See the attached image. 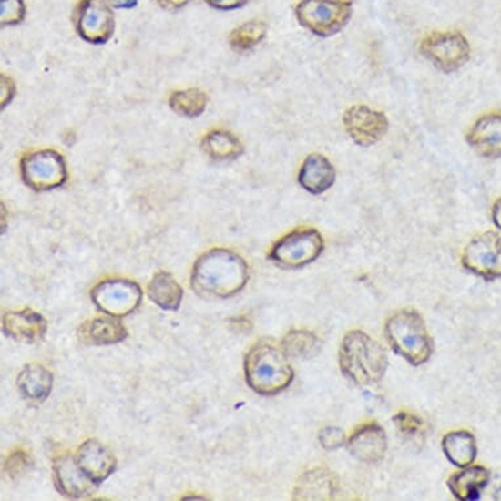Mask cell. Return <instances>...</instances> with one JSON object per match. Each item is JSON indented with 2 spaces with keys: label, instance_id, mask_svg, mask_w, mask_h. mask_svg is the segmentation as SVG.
I'll return each mask as SVG.
<instances>
[{
  "label": "cell",
  "instance_id": "obj_1",
  "mask_svg": "<svg viewBox=\"0 0 501 501\" xmlns=\"http://www.w3.org/2000/svg\"><path fill=\"white\" fill-rule=\"evenodd\" d=\"M249 280V264L240 255L228 249H213L197 259L190 283L196 293L228 298L240 293Z\"/></svg>",
  "mask_w": 501,
  "mask_h": 501
},
{
  "label": "cell",
  "instance_id": "obj_2",
  "mask_svg": "<svg viewBox=\"0 0 501 501\" xmlns=\"http://www.w3.org/2000/svg\"><path fill=\"white\" fill-rule=\"evenodd\" d=\"M244 374L253 392L277 395L293 382L294 372L288 354L272 340L256 342L244 359Z\"/></svg>",
  "mask_w": 501,
  "mask_h": 501
},
{
  "label": "cell",
  "instance_id": "obj_3",
  "mask_svg": "<svg viewBox=\"0 0 501 501\" xmlns=\"http://www.w3.org/2000/svg\"><path fill=\"white\" fill-rule=\"evenodd\" d=\"M343 374L360 386H369L383 380L389 357L383 345L361 330L345 333L339 349Z\"/></svg>",
  "mask_w": 501,
  "mask_h": 501
},
{
  "label": "cell",
  "instance_id": "obj_4",
  "mask_svg": "<svg viewBox=\"0 0 501 501\" xmlns=\"http://www.w3.org/2000/svg\"><path fill=\"white\" fill-rule=\"evenodd\" d=\"M384 335L390 347L411 365L420 366L431 359L434 342L425 321L414 309H402L387 319Z\"/></svg>",
  "mask_w": 501,
  "mask_h": 501
},
{
  "label": "cell",
  "instance_id": "obj_5",
  "mask_svg": "<svg viewBox=\"0 0 501 501\" xmlns=\"http://www.w3.org/2000/svg\"><path fill=\"white\" fill-rule=\"evenodd\" d=\"M352 15V0H301L295 7V16L301 26L319 37L338 35Z\"/></svg>",
  "mask_w": 501,
  "mask_h": 501
},
{
  "label": "cell",
  "instance_id": "obj_6",
  "mask_svg": "<svg viewBox=\"0 0 501 501\" xmlns=\"http://www.w3.org/2000/svg\"><path fill=\"white\" fill-rule=\"evenodd\" d=\"M324 250V238L314 228L294 229L273 244L271 261L289 270L305 267L315 261Z\"/></svg>",
  "mask_w": 501,
  "mask_h": 501
},
{
  "label": "cell",
  "instance_id": "obj_7",
  "mask_svg": "<svg viewBox=\"0 0 501 501\" xmlns=\"http://www.w3.org/2000/svg\"><path fill=\"white\" fill-rule=\"evenodd\" d=\"M420 53L437 70L452 74L470 61L471 46L458 31L432 32L419 45Z\"/></svg>",
  "mask_w": 501,
  "mask_h": 501
},
{
  "label": "cell",
  "instance_id": "obj_8",
  "mask_svg": "<svg viewBox=\"0 0 501 501\" xmlns=\"http://www.w3.org/2000/svg\"><path fill=\"white\" fill-rule=\"evenodd\" d=\"M20 172L24 183L37 192L56 189L67 180L64 157L55 150H40L26 155L20 163Z\"/></svg>",
  "mask_w": 501,
  "mask_h": 501
},
{
  "label": "cell",
  "instance_id": "obj_9",
  "mask_svg": "<svg viewBox=\"0 0 501 501\" xmlns=\"http://www.w3.org/2000/svg\"><path fill=\"white\" fill-rule=\"evenodd\" d=\"M462 265L469 272L492 281L501 277V235L488 231L476 235L465 247Z\"/></svg>",
  "mask_w": 501,
  "mask_h": 501
},
{
  "label": "cell",
  "instance_id": "obj_10",
  "mask_svg": "<svg viewBox=\"0 0 501 501\" xmlns=\"http://www.w3.org/2000/svg\"><path fill=\"white\" fill-rule=\"evenodd\" d=\"M142 289L127 279H108L98 282L91 298L98 310L110 316H127L141 305Z\"/></svg>",
  "mask_w": 501,
  "mask_h": 501
},
{
  "label": "cell",
  "instance_id": "obj_11",
  "mask_svg": "<svg viewBox=\"0 0 501 501\" xmlns=\"http://www.w3.org/2000/svg\"><path fill=\"white\" fill-rule=\"evenodd\" d=\"M343 125L352 141L361 148H371L383 139L389 131L390 122L381 110L357 104L345 110Z\"/></svg>",
  "mask_w": 501,
  "mask_h": 501
},
{
  "label": "cell",
  "instance_id": "obj_12",
  "mask_svg": "<svg viewBox=\"0 0 501 501\" xmlns=\"http://www.w3.org/2000/svg\"><path fill=\"white\" fill-rule=\"evenodd\" d=\"M77 31L89 44H106L115 31V16L107 0H83L77 11Z\"/></svg>",
  "mask_w": 501,
  "mask_h": 501
},
{
  "label": "cell",
  "instance_id": "obj_13",
  "mask_svg": "<svg viewBox=\"0 0 501 501\" xmlns=\"http://www.w3.org/2000/svg\"><path fill=\"white\" fill-rule=\"evenodd\" d=\"M466 141L479 157L485 159L501 158V113L490 112L480 116L471 125Z\"/></svg>",
  "mask_w": 501,
  "mask_h": 501
},
{
  "label": "cell",
  "instance_id": "obj_14",
  "mask_svg": "<svg viewBox=\"0 0 501 501\" xmlns=\"http://www.w3.org/2000/svg\"><path fill=\"white\" fill-rule=\"evenodd\" d=\"M76 461L80 470L88 476L95 485H100L104 480L109 478L115 473L118 466V459L115 455L100 443V441L92 440L85 441L77 447Z\"/></svg>",
  "mask_w": 501,
  "mask_h": 501
},
{
  "label": "cell",
  "instance_id": "obj_15",
  "mask_svg": "<svg viewBox=\"0 0 501 501\" xmlns=\"http://www.w3.org/2000/svg\"><path fill=\"white\" fill-rule=\"evenodd\" d=\"M348 450L357 461L365 464L380 462L387 452L386 432L375 422L361 424L349 437Z\"/></svg>",
  "mask_w": 501,
  "mask_h": 501
},
{
  "label": "cell",
  "instance_id": "obj_16",
  "mask_svg": "<svg viewBox=\"0 0 501 501\" xmlns=\"http://www.w3.org/2000/svg\"><path fill=\"white\" fill-rule=\"evenodd\" d=\"M53 471H55L56 487L65 496L79 499V497L88 496L97 488V485H95L77 466L76 457L67 453L55 459Z\"/></svg>",
  "mask_w": 501,
  "mask_h": 501
},
{
  "label": "cell",
  "instance_id": "obj_17",
  "mask_svg": "<svg viewBox=\"0 0 501 501\" xmlns=\"http://www.w3.org/2000/svg\"><path fill=\"white\" fill-rule=\"evenodd\" d=\"M3 332L16 342H40L47 331V322L43 315L32 309L5 312L2 319Z\"/></svg>",
  "mask_w": 501,
  "mask_h": 501
},
{
  "label": "cell",
  "instance_id": "obj_18",
  "mask_svg": "<svg viewBox=\"0 0 501 501\" xmlns=\"http://www.w3.org/2000/svg\"><path fill=\"white\" fill-rule=\"evenodd\" d=\"M339 490V479L327 467L306 471L295 483L294 500H333Z\"/></svg>",
  "mask_w": 501,
  "mask_h": 501
},
{
  "label": "cell",
  "instance_id": "obj_19",
  "mask_svg": "<svg viewBox=\"0 0 501 501\" xmlns=\"http://www.w3.org/2000/svg\"><path fill=\"white\" fill-rule=\"evenodd\" d=\"M77 336L83 345L104 347L127 339L128 331L121 321L109 315L88 319L77 328Z\"/></svg>",
  "mask_w": 501,
  "mask_h": 501
},
{
  "label": "cell",
  "instance_id": "obj_20",
  "mask_svg": "<svg viewBox=\"0 0 501 501\" xmlns=\"http://www.w3.org/2000/svg\"><path fill=\"white\" fill-rule=\"evenodd\" d=\"M336 169L326 155L314 153L307 155L298 174V183L312 195H322L333 187Z\"/></svg>",
  "mask_w": 501,
  "mask_h": 501
},
{
  "label": "cell",
  "instance_id": "obj_21",
  "mask_svg": "<svg viewBox=\"0 0 501 501\" xmlns=\"http://www.w3.org/2000/svg\"><path fill=\"white\" fill-rule=\"evenodd\" d=\"M490 471L483 466H467L453 474L447 480V487L453 496L461 501L478 500L490 482Z\"/></svg>",
  "mask_w": 501,
  "mask_h": 501
},
{
  "label": "cell",
  "instance_id": "obj_22",
  "mask_svg": "<svg viewBox=\"0 0 501 501\" xmlns=\"http://www.w3.org/2000/svg\"><path fill=\"white\" fill-rule=\"evenodd\" d=\"M17 387L29 401L44 402L52 393V372L38 363H26L17 377Z\"/></svg>",
  "mask_w": 501,
  "mask_h": 501
},
{
  "label": "cell",
  "instance_id": "obj_23",
  "mask_svg": "<svg viewBox=\"0 0 501 501\" xmlns=\"http://www.w3.org/2000/svg\"><path fill=\"white\" fill-rule=\"evenodd\" d=\"M443 450L446 458L461 469L471 466L478 455L475 437L465 429L446 434L443 438Z\"/></svg>",
  "mask_w": 501,
  "mask_h": 501
},
{
  "label": "cell",
  "instance_id": "obj_24",
  "mask_svg": "<svg viewBox=\"0 0 501 501\" xmlns=\"http://www.w3.org/2000/svg\"><path fill=\"white\" fill-rule=\"evenodd\" d=\"M183 294L180 283L169 272L154 274L148 285V298L163 310H178Z\"/></svg>",
  "mask_w": 501,
  "mask_h": 501
},
{
  "label": "cell",
  "instance_id": "obj_25",
  "mask_svg": "<svg viewBox=\"0 0 501 501\" xmlns=\"http://www.w3.org/2000/svg\"><path fill=\"white\" fill-rule=\"evenodd\" d=\"M202 148L214 160L237 159L244 151L240 139L226 130L210 131L202 141Z\"/></svg>",
  "mask_w": 501,
  "mask_h": 501
},
{
  "label": "cell",
  "instance_id": "obj_26",
  "mask_svg": "<svg viewBox=\"0 0 501 501\" xmlns=\"http://www.w3.org/2000/svg\"><path fill=\"white\" fill-rule=\"evenodd\" d=\"M281 347L289 357L312 359L321 352L322 342L309 330H291L283 336Z\"/></svg>",
  "mask_w": 501,
  "mask_h": 501
},
{
  "label": "cell",
  "instance_id": "obj_27",
  "mask_svg": "<svg viewBox=\"0 0 501 501\" xmlns=\"http://www.w3.org/2000/svg\"><path fill=\"white\" fill-rule=\"evenodd\" d=\"M169 106L175 113L183 118H199L207 109L208 97L201 89H184L172 94Z\"/></svg>",
  "mask_w": 501,
  "mask_h": 501
},
{
  "label": "cell",
  "instance_id": "obj_28",
  "mask_svg": "<svg viewBox=\"0 0 501 501\" xmlns=\"http://www.w3.org/2000/svg\"><path fill=\"white\" fill-rule=\"evenodd\" d=\"M268 26L261 20H250L237 26L230 35V45L238 52H247L261 43L267 36Z\"/></svg>",
  "mask_w": 501,
  "mask_h": 501
},
{
  "label": "cell",
  "instance_id": "obj_29",
  "mask_svg": "<svg viewBox=\"0 0 501 501\" xmlns=\"http://www.w3.org/2000/svg\"><path fill=\"white\" fill-rule=\"evenodd\" d=\"M0 10H2V17H0L2 26H14L20 23L26 15L23 0H2Z\"/></svg>",
  "mask_w": 501,
  "mask_h": 501
},
{
  "label": "cell",
  "instance_id": "obj_30",
  "mask_svg": "<svg viewBox=\"0 0 501 501\" xmlns=\"http://www.w3.org/2000/svg\"><path fill=\"white\" fill-rule=\"evenodd\" d=\"M31 467V457L24 450L12 453L5 464V471L11 479L19 478Z\"/></svg>",
  "mask_w": 501,
  "mask_h": 501
},
{
  "label": "cell",
  "instance_id": "obj_31",
  "mask_svg": "<svg viewBox=\"0 0 501 501\" xmlns=\"http://www.w3.org/2000/svg\"><path fill=\"white\" fill-rule=\"evenodd\" d=\"M319 441H321V445L323 449L331 452V450H336L344 445L347 438H345L343 429L338 428V426L330 425L322 429L321 434H319Z\"/></svg>",
  "mask_w": 501,
  "mask_h": 501
},
{
  "label": "cell",
  "instance_id": "obj_32",
  "mask_svg": "<svg viewBox=\"0 0 501 501\" xmlns=\"http://www.w3.org/2000/svg\"><path fill=\"white\" fill-rule=\"evenodd\" d=\"M394 423L398 426L399 431L407 435V436H413V435H417L420 431H423V420L416 414L405 413V411L396 414L394 417Z\"/></svg>",
  "mask_w": 501,
  "mask_h": 501
},
{
  "label": "cell",
  "instance_id": "obj_33",
  "mask_svg": "<svg viewBox=\"0 0 501 501\" xmlns=\"http://www.w3.org/2000/svg\"><path fill=\"white\" fill-rule=\"evenodd\" d=\"M207 2L217 10L231 11L243 7L249 0H207Z\"/></svg>",
  "mask_w": 501,
  "mask_h": 501
},
{
  "label": "cell",
  "instance_id": "obj_34",
  "mask_svg": "<svg viewBox=\"0 0 501 501\" xmlns=\"http://www.w3.org/2000/svg\"><path fill=\"white\" fill-rule=\"evenodd\" d=\"M15 95V83L10 77L2 76V107L5 108Z\"/></svg>",
  "mask_w": 501,
  "mask_h": 501
},
{
  "label": "cell",
  "instance_id": "obj_35",
  "mask_svg": "<svg viewBox=\"0 0 501 501\" xmlns=\"http://www.w3.org/2000/svg\"><path fill=\"white\" fill-rule=\"evenodd\" d=\"M190 0H158L160 5L166 10L175 11L179 8H183L184 5H187Z\"/></svg>",
  "mask_w": 501,
  "mask_h": 501
},
{
  "label": "cell",
  "instance_id": "obj_36",
  "mask_svg": "<svg viewBox=\"0 0 501 501\" xmlns=\"http://www.w3.org/2000/svg\"><path fill=\"white\" fill-rule=\"evenodd\" d=\"M492 222L501 230V197L495 201L494 207H492Z\"/></svg>",
  "mask_w": 501,
  "mask_h": 501
},
{
  "label": "cell",
  "instance_id": "obj_37",
  "mask_svg": "<svg viewBox=\"0 0 501 501\" xmlns=\"http://www.w3.org/2000/svg\"><path fill=\"white\" fill-rule=\"evenodd\" d=\"M108 3L115 8H133L138 0H108Z\"/></svg>",
  "mask_w": 501,
  "mask_h": 501
},
{
  "label": "cell",
  "instance_id": "obj_38",
  "mask_svg": "<svg viewBox=\"0 0 501 501\" xmlns=\"http://www.w3.org/2000/svg\"><path fill=\"white\" fill-rule=\"evenodd\" d=\"M494 499L497 501H501V486L499 488H497L496 491H495Z\"/></svg>",
  "mask_w": 501,
  "mask_h": 501
}]
</instances>
